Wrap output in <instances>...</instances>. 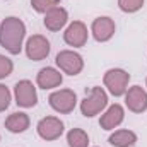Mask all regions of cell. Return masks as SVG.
I'll list each match as a JSON object with an SVG mask.
<instances>
[{
  "label": "cell",
  "instance_id": "e0dca14e",
  "mask_svg": "<svg viewBox=\"0 0 147 147\" xmlns=\"http://www.w3.org/2000/svg\"><path fill=\"white\" fill-rule=\"evenodd\" d=\"M67 142H69V147H87L89 146V135L82 128H72L67 134Z\"/></svg>",
  "mask_w": 147,
  "mask_h": 147
},
{
  "label": "cell",
  "instance_id": "8fae6325",
  "mask_svg": "<svg viewBox=\"0 0 147 147\" xmlns=\"http://www.w3.org/2000/svg\"><path fill=\"white\" fill-rule=\"evenodd\" d=\"M125 105L134 113H144L147 110V92L144 87L134 86L125 92Z\"/></svg>",
  "mask_w": 147,
  "mask_h": 147
},
{
  "label": "cell",
  "instance_id": "3957f363",
  "mask_svg": "<svg viewBox=\"0 0 147 147\" xmlns=\"http://www.w3.org/2000/svg\"><path fill=\"white\" fill-rule=\"evenodd\" d=\"M128 80H130V74L123 69H110L105 74L103 82L105 87L110 91V94H113L115 98L123 96L128 89Z\"/></svg>",
  "mask_w": 147,
  "mask_h": 147
},
{
  "label": "cell",
  "instance_id": "4fadbf2b",
  "mask_svg": "<svg viewBox=\"0 0 147 147\" xmlns=\"http://www.w3.org/2000/svg\"><path fill=\"white\" fill-rule=\"evenodd\" d=\"M67 22H69V12L63 7H60V5L55 7V9H51L50 12H46L45 14V19H43L45 28L48 31H53V33H57L62 28H65Z\"/></svg>",
  "mask_w": 147,
  "mask_h": 147
},
{
  "label": "cell",
  "instance_id": "7a4b0ae2",
  "mask_svg": "<svg viewBox=\"0 0 147 147\" xmlns=\"http://www.w3.org/2000/svg\"><path fill=\"white\" fill-rule=\"evenodd\" d=\"M108 106V94L103 87H92L89 96L80 103V113L86 118H92L96 115H99L101 111Z\"/></svg>",
  "mask_w": 147,
  "mask_h": 147
},
{
  "label": "cell",
  "instance_id": "52a82bcc",
  "mask_svg": "<svg viewBox=\"0 0 147 147\" xmlns=\"http://www.w3.org/2000/svg\"><path fill=\"white\" fill-rule=\"evenodd\" d=\"M36 130L43 140H57L63 134V121L57 116H45L38 121Z\"/></svg>",
  "mask_w": 147,
  "mask_h": 147
},
{
  "label": "cell",
  "instance_id": "6da1fadb",
  "mask_svg": "<svg viewBox=\"0 0 147 147\" xmlns=\"http://www.w3.org/2000/svg\"><path fill=\"white\" fill-rule=\"evenodd\" d=\"M26 38V24L19 17H5L0 24V46L10 55H19Z\"/></svg>",
  "mask_w": 147,
  "mask_h": 147
},
{
  "label": "cell",
  "instance_id": "d6986e66",
  "mask_svg": "<svg viewBox=\"0 0 147 147\" xmlns=\"http://www.w3.org/2000/svg\"><path fill=\"white\" fill-rule=\"evenodd\" d=\"M142 5H144V0H118L120 10H123L127 14H134V12L140 10Z\"/></svg>",
  "mask_w": 147,
  "mask_h": 147
},
{
  "label": "cell",
  "instance_id": "5bb4252c",
  "mask_svg": "<svg viewBox=\"0 0 147 147\" xmlns=\"http://www.w3.org/2000/svg\"><path fill=\"white\" fill-rule=\"evenodd\" d=\"M62 80H63V77H62V74L60 70H57V69H53V67H45V69H41L36 75V84L38 87H41V89H53V87H58L60 84H62Z\"/></svg>",
  "mask_w": 147,
  "mask_h": 147
},
{
  "label": "cell",
  "instance_id": "ba28073f",
  "mask_svg": "<svg viewBox=\"0 0 147 147\" xmlns=\"http://www.w3.org/2000/svg\"><path fill=\"white\" fill-rule=\"evenodd\" d=\"M50 41L43 34H33L26 41V55L29 60L33 62H39V60H45L48 55H50Z\"/></svg>",
  "mask_w": 147,
  "mask_h": 147
},
{
  "label": "cell",
  "instance_id": "277c9868",
  "mask_svg": "<svg viewBox=\"0 0 147 147\" xmlns=\"http://www.w3.org/2000/svg\"><path fill=\"white\" fill-rule=\"evenodd\" d=\"M48 103L57 113L69 115L75 110L77 105V94L72 89H58L48 96Z\"/></svg>",
  "mask_w": 147,
  "mask_h": 147
},
{
  "label": "cell",
  "instance_id": "7402d4cb",
  "mask_svg": "<svg viewBox=\"0 0 147 147\" xmlns=\"http://www.w3.org/2000/svg\"><path fill=\"white\" fill-rule=\"evenodd\" d=\"M146 84H147V80H146Z\"/></svg>",
  "mask_w": 147,
  "mask_h": 147
},
{
  "label": "cell",
  "instance_id": "30bf717a",
  "mask_svg": "<svg viewBox=\"0 0 147 147\" xmlns=\"http://www.w3.org/2000/svg\"><path fill=\"white\" fill-rule=\"evenodd\" d=\"M115 31H116L115 21L111 17H106V16L94 19L92 24H91V33H92V36H94V39L98 43L110 41L111 38H113V34H115Z\"/></svg>",
  "mask_w": 147,
  "mask_h": 147
},
{
  "label": "cell",
  "instance_id": "ac0fdd59",
  "mask_svg": "<svg viewBox=\"0 0 147 147\" xmlns=\"http://www.w3.org/2000/svg\"><path fill=\"white\" fill-rule=\"evenodd\" d=\"M31 5H33V9H34L36 12L46 14V12H50L51 9L58 7V5H60V0H31Z\"/></svg>",
  "mask_w": 147,
  "mask_h": 147
},
{
  "label": "cell",
  "instance_id": "5b68a950",
  "mask_svg": "<svg viewBox=\"0 0 147 147\" xmlns=\"http://www.w3.org/2000/svg\"><path fill=\"white\" fill-rule=\"evenodd\" d=\"M55 63H57V67L62 72L69 74V75H79V74L82 72V69H84L82 57L77 51H72V50H62L57 55Z\"/></svg>",
  "mask_w": 147,
  "mask_h": 147
},
{
  "label": "cell",
  "instance_id": "9a60e30c",
  "mask_svg": "<svg viewBox=\"0 0 147 147\" xmlns=\"http://www.w3.org/2000/svg\"><path fill=\"white\" fill-rule=\"evenodd\" d=\"M29 125H31V120L22 111H16V113L9 115L5 120V128L12 134H22L29 128Z\"/></svg>",
  "mask_w": 147,
  "mask_h": 147
},
{
  "label": "cell",
  "instance_id": "8992f818",
  "mask_svg": "<svg viewBox=\"0 0 147 147\" xmlns=\"http://www.w3.org/2000/svg\"><path fill=\"white\" fill-rule=\"evenodd\" d=\"M14 96H16L17 106H21V108H33V106H36V103H38L36 87L28 79L19 80L14 86Z\"/></svg>",
  "mask_w": 147,
  "mask_h": 147
},
{
  "label": "cell",
  "instance_id": "44dd1931",
  "mask_svg": "<svg viewBox=\"0 0 147 147\" xmlns=\"http://www.w3.org/2000/svg\"><path fill=\"white\" fill-rule=\"evenodd\" d=\"M10 105V91L3 84H0V113L5 111Z\"/></svg>",
  "mask_w": 147,
  "mask_h": 147
},
{
  "label": "cell",
  "instance_id": "7c38bea8",
  "mask_svg": "<svg viewBox=\"0 0 147 147\" xmlns=\"http://www.w3.org/2000/svg\"><path fill=\"white\" fill-rule=\"evenodd\" d=\"M123 118H125V110H123V106L118 105V103H115V105H111L110 108L101 115V118H99V127H101L103 130H115L118 125H121Z\"/></svg>",
  "mask_w": 147,
  "mask_h": 147
},
{
  "label": "cell",
  "instance_id": "2e32d148",
  "mask_svg": "<svg viewBox=\"0 0 147 147\" xmlns=\"http://www.w3.org/2000/svg\"><path fill=\"white\" fill-rule=\"evenodd\" d=\"M108 142L113 147H134L135 142H137V134L132 132V130H125V128L115 130L110 135Z\"/></svg>",
  "mask_w": 147,
  "mask_h": 147
},
{
  "label": "cell",
  "instance_id": "9c48e42d",
  "mask_svg": "<svg viewBox=\"0 0 147 147\" xmlns=\"http://www.w3.org/2000/svg\"><path fill=\"white\" fill-rule=\"evenodd\" d=\"M87 26L82 22V21H74L69 24V28L65 29L63 33V41L69 45V46H74V48H82L86 43H87Z\"/></svg>",
  "mask_w": 147,
  "mask_h": 147
},
{
  "label": "cell",
  "instance_id": "ffe728a7",
  "mask_svg": "<svg viewBox=\"0 0 147 147\" xmlns=\"http://www.w3.org/2000/svg\"><path fill=\"white\" fill-rule=\"evenodd\" d=\"M12 70H14L12 60H10L9 57H5V55H0V79L9 77V75L12 74Z\"/></svg>",
  "mask_w": 147,
  "mask_h": 147
}]
</instances>
